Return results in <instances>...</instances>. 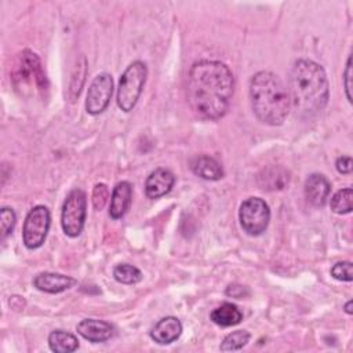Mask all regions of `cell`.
Returning <instances> with one entry per match:
<instances>
[{
	"label": "cell",
	"mask_w": 353,
	"mask_h": 353,
	"mask_svg": "<svg viewBox=\"0 0 353 353\" xmlns=\"http://www.w3.org/2000/svg\"><path fill=\"white\" fill-rule=\"evenodd\" d=\"M234 77L221 61H196L188 73L186 97L190 109L201 119L219 120L230 106Z\"/></svg>",
	"instance_id": "cell-1"
},
{
	"label": "cell",
	"mask_w": 353,
	"mask_h": 353,
	"mask_svg": "<svg viewBox=\"0 0 353 353\" xmlns=\"http://www.w3.org/2000/svg\"><path fill=\"white\" fill-rule=\"evenodd\" d=\"M288 95L296 116L312 119L328 103L330 87L325 70L312 59L294 62L288 77Z\"/></svg>",
	"instance_id": "cell-2"
},
{
	"label": "cell",
	"mask_w": 353,
	"mask_h": 353,
	"mask_svg": "<svg viewBox=\"0 0 353 353\" xmlns=\"http://www.w3.org/2000/svg\"><path fill=\"white\" fill-rule=\"evenodd\" d=\"M250 101L255 117L268 125H281L291 109L287 87L269 70H261L251 77Z\"/></svg>",
	"instance_id": "cell-3"
},
{
	"label": "cell",
	"mask_w": 353,
	"mask_h": 353,
	"mask_svg": "<svg viewBox=\"0 0 353 353\" xmlns=\"http://www.w3.org/2000/svg\"><path fill=\"white\" fill-rule=\"evenodd\" d=\"M11 81L14 88L23 97L46 95L48 91V79L41 61L30 50H23L18 54L11 70Z\"/></svg>",
	"instance_id": "cell-4"
},
{
	"label": "cell",
	"mask_w": 353,
	"mask_h": 353,
	"mask_svg": "<svg viewBox=\"0 0 353 353\" xmlns=\"http://www.w3.org/2000/svg\"><path fill=\"white\" fill-rule=\"evenodd\" d=\"M146 77H148V66L142 61H134L125 68V70L123 72L119 80L117 98H116L117 106L123 112L128 113L135 108L142 94Z\"/></svg>",
	"instance_id": "cell-5"
},
{
	"label": "cell",
	"mask_w": 353,
	"mask_h": 353,
	"mask_svg": "<svg viewBox=\"0 0 353 353\" xmlns=\"http://www.w3.org/2000/svg\"><path fill=\"white\" fill-rule=\"evenodd\" d=\"M87 216V196L76 188L70 190L62 204L61 226L68 237H77L83 232Z\"/></svg>",
	"instance_id": "cell-6"
},
{
	"label": "cell",
	"mask_w": 353,
	"mask_h": 353,
	"mask_svg": "<svg viewBox=\"0 0 353 353\" xmlns=\"http://www.w3.org/2000/svg\"><path fill=\"white\" fill-rule=\"evenodd\" d=\"M239 221L247 234L259 236L268 229L270 222V208L263 199L248 197L240 205Z\"/></svg>",
	"instance_id": "cell-7"
},
{
	"label": "cell",
	"mask_w": 353,
	"mask_h": 353,
	"mask_svg": "<svg viewBox=\"0 0 353 353\" xmlns=\"http://www.w3.org/2000/svg\"><path fill=\"white\" fill-rule=\"evenodd\" d=\"M51 225V214L46 205H34L23 221L22 226V241L26 248H40L48 234Z\"/></svg>",
	"instance_id": "cell-8"
},
{
	"label": "cell",
	"mask_w": 353,
	"mask_h": 353,
	"mask_svg": "<svg viewBox=\"0 0 353 353\" xmlns=\"http://www.w3.org/2000/svg\"><path fill=\"white\" fill-rule=\"evenodd\" d=\"M113 94V79L109 73H99L91 81L87 98H85V110L87 113L97 116L105 112L110 103Z\"/></svg>",
	"instance_id": "cell-9"
},
{
	"label": "cell",
	"mask_w": 353,
	"mask_h": 353,
	"mask_svg": "<svg viewBox=\"0 0 353 353\" xmlns=\"http://www.w3.org/2000/svg\"><path fill=\"white\" fill-rule=\"evenodd\" d=\"M175 183V175L167 168H156L145 181V194L149 199H159L171 192Z\"/></svg>",
	"instance_id": "cell-10"
},
{
	"label": "cell",
	"mask_w": 353,
	"mask_h": 353,
	"mask_svg": "<svg viewBox=\"0 0 353 353\" xmlns=\"http://www.w3.org/2000/svg\"><path fill=\"white\" fill-rule=\"evenodd\" d=\"M77 284L76 279L61 274V273H52V272H41L34 276L33 285L43 292L47 294H59L63 292Z\"/></svg>",
	"instance_id": "cell-11"
},
{
	"label": "cell",
	"mask_w": 353,
	"mask_h": 353,
	"mask_svg": "<svg viewBox=\"0 0 353 353\" xmlns=\"http://www.w3.org/2000/svg\"><path fill=\"white\" fill-rule=\"evenodd\" d=\"M305 197L307 203L314 207H323L331 192V183L323 174H310L303 186Z\"/></svg>",
	"instance_id": "cell-12"
},
{
	"label": "cell",
	"mask_w": 353,
	"mask_h": 353,
	"mask_svg": "<svg viewBox=\"0 0 353 353\" xmlns=\"http://www.w3.org/2000/svg\"><path fill=\"white\" fill-rule=\"evenodd\" d=\"M77 332L92 343H102L113 336V325L98 319H84L77 324Z\"/></svg>",
	"instance_id": "cell-13"
},
{
	"label": "cell",
	"mask_w": 353,
	"mask_h": 353,
	"mask_svg": "<svg viewBox=\"0 0 353 353\" xmlns=\"http://www.w3.org/2000/svg\"><path fill=\"white\" fill-rule=\"evenodd\" d=\"M182 334V323L174 316H167L159 320L150 330V338L159 345H170Z\"/></svg>",
	"instance_id": "cell-14"
},
{
	"label": "cell",
	"mask_w": 353,
	"mask_h": 353,
	"mask_svg": "<svg viewBox=\"0 0 353 353\" xmlns=\"http://www.w3.org/2000/svg\"><path fill=\"white\" fill-rule=\"evenodd\" d=\"M131 199H132V185L128 181H121L116 183L110 196L109 216L112 219L123 218L131 205Z\"/></svg>",
	"instance_id": "cell-15"
},
{
	"label": "cell",
	"mask_w": 353,
	"mask_h": 353,
	"mask_svg": "<svg viewBox=\"0 0 353 353\" xmlns=\"http://www.w3.org/2000/svg\"><path fill=\"white\" fill-rule=\"evenodd\" d=\"M290 182V172L281 165H269L256 175V183L262 190H281Z\"/></svg>",
	"instance_id": "cell-16"
},
{
	"label": "cell",
	"mask_w": 353,
	"mask_h": 353,
	"mask_svg": "<svg viewBox=\"0 0 353 353\" xmlns=\"http://www.w3.org/2000/svg\"><path fill=\"white\" fill-rule=\"evenodd\" d=\"M189 167L194 175L205 181H219L223 178V168L219 161L207 154L193 157Z\"/></svg>",
	"instance_id": "cell-17"
},
{
	"label": "cell",
	"mask_w": 353,
	"mask_h": 353,
	"mask_svg": "<svg viewBox=\"0 0 353 353\" xmlns=\"http://www.w3.org/2000/svg\"><path fill=\"white\" fill-rule=\"evenodd\" d=\"M210 319L216 325L232 327V325L239 324L243 320V313L234 303L225 302V303L219 305L218 307H215L210 313Z\"/></svg>",
	"instance_id": "cell-18"
},
{
	"label": "cell",
	"mask_w": 353,
	"mask_h": 353,
	"mask_svg": "<svg viewBox=\"0 0 353 353\" xmlns=\"http://www.w3.org/2000/svg\"><path fill=\"white\" fill-rule=\"evenodd\" d=\"M48 346L55 353H72L79 349V339L70 332L55 330L48 335Z\"/></svg>",
	"instance_id": "cell-19"
},
{
	"label": "cell",
	"mask_w": 353,
	"mask_h": 353,
	"mask_svg": "<svg viewBox=\"0 0 353 353\" xmlns=\"http://www.w3.org/2000/svg\"><path fill=\"white\" fill-rule=\"evenodd\" d=\"M85 74H87V61H85V57L81 55L73 68L70 84H69V90H68V98L72 102H74L76 98H79L83 84L85 81Z\"/></svg>",
	"instance_id": "cell-20"
},
{
	"label": "cell",
	"mask_w": 353,
	"mask_h": 353,
	"mask_svg": "<svg viewBox=\"0 0 353 353\" xmlns=\"http://www.w3.org/2000/svg\"><path fill=\"white\" fill-rule=\"evenodd\" d=\"M330 207L335 214L343 215L349 214L353 210V190L352 188H343L338 190L330 201Z\"/></svg>",
	"instance_id": "cell-21"
},
{
	"label": "cell",
	"mask_w": 353,
	"mask_h": 353,
	"mask_svg": "<svg viewBox=\"0 0 353 353\" xmlns=\"http://www.w3.org/2000/svg\"><path fill=\"white\" fill-rule=\"evenodd\" d=\"M113 277L121 284H137L142 280V272L134 265L120 263L114 266Z\"/></svg>",
	"instance_id": "cell-22"
},
{
	"label": "cell",
	"mask_w": 353,
	"mask_h": 353,
	"mask_svg": "<svg viewBox=\"0 0 353 353\" xmlns=\"http://www.w3.org/2000/svg\"><path fill=\"white\" fill-rule=\"evenodd\" d=\"M251 335L248 331L245 330H237V331H233L230 334H228L223 341L221 342V346L219 349L222 352H233V350H240L243 349L248 341H250Z\"/></svg>",
	"instance_id": "cell-23"
},
{
	"label": "cell",
	"mask_w": 353,
	"mask_h": 353,
	"mask_svg": "<svg viewBox=\"0 0 353 353\" xmlns=\"http://www.w3.org/2000/svg\"><path fill=\"white\" fill-rule=\"evenodd\" d=\"M15 223H17L15 211L10 207H3L0 210V225H1V237L3 239H6L8 234L12 233Z\"/></svg>",
	"instance_id": "cell-24"
},
{
	"label": "cell",
	"mask_w": 353,
	"mask_h": 353,
	"mask_svg": "<svg viewBox=\"0 0 353 353\" xmlns=\"http://www.w3.org/2000/svg\"><path fill=\"white\" fill-rule=\"evenodd\" d=\"M109 199V189L105 183H97L92 189V196H91V201L92 205L97 211L103 210V207L106 205Z\"/></svg>",
	"instance_id": "cell-25"
},
{
	"label": "cell",
	"mask_w": 353,
	"mask_h": 353,
	"mask_svg": "<svg viewBox=\"0 0 353 353\" xmlns=\"http://www.w3.org/2000/svg\"><path fill=\"white\" fill-rule=\"evenodd\" d=\"M331 276L339 281H347L350 283L353 280V274H352V262L349 261H342V262H336L332 268H331Z\"/></svg>",
	"instance_id": "cell-26"
},
{
	"label": "cell",
	"mask_w": 353,
	"mask_h": 353,
	"mask_svg": "<svg viewBox=\"0 0 353 353\" xmlns=\"http://www.w3.org/2000/svg\"><path fill=\"white\" fill-rule=\"evenodd\" d=\"M342 80H343V88H345L346 98H347V101L352 103L353 99H352V57H350V55L347 57Z\"/></svg>",
	"instance_id": "cell-27"
},
{
	"label": "cell",
	"mask_w": 353,
	"mask_h": 353,
	"mask_svg": "<svg viewBox=\"0 0 353 353\" xmlns=\"http://www.w3.org/2000/svg\"><path fill=\"white\" fill-rule=\"evenodd\" d=\"M335 167L339 174H350L353 170V160L350 156H339L335 161Z\"/></svg>",
	"instance_id": "cell-28"
},
{
	"label": "cell",
	"mask_w": 353,
	"mask_h": 353,
	"mask_svg": "<svg viewBox=\"0 0 353 353\" xmlns=\"http://www.w3.org/2000/svg\"><path fill=\"white\" fill-rule=\"evenodd\" d=\"M225 294H226L228 296H232V298L243 299V298H245V296L250 294V291H248L244 285H240V284H230V285L226 288Z\"/></svg>",
	"instance_id": "cell-29"
},
{
	"label": "cell",
	"mask_w": 353,
	"mask_h": 353,
	"mask_svg": "<svg viewBox=\"0 0 353 353\" xmlns=\"http://www.w3.org/2000/svg\"><path fill=\"white\" fill-rule=\"evenodd\" d=\"M352 305H353V302H352V301H347V302L345 303V306H343V309H345V312H346L347 314H352V313H353Z\"/></svg>",
	"instance_id": "cell-30"
}]
</instances>
